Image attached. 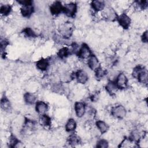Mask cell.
<instances>
[{
	"label": "cell",
	"mask_w": 148,
	"mask_h": 148,
	"mask_svg": "<svg viewBox=\"0 0 148 148\" xmlns=\"http://www.w3.org/2000/svg\"><path fill=\"white\" fill-rule=\"evenodd\" d=\"M132 75L136 78L138 81L143 84H147V71L144 67L141 66H136L132 72Z\"/></svg>",
	"instance_id": "6da1fadb"
},
{
	"label": "cell",
	"mask_w": 148,
	"mask_h": 148,
	"mask_svg": "<svg viewBox=\"0 0 148 148\" xmlns=\"http://www.w3.org/2000/svg\"><path fill=\"white\" fill-rule=\"evenodd\" d=\"M21 3L22 7L20 9L21 14L25 17H28L33 13L34 8L31 1H21L18 2Z\"/></svg>",
	"instance_id": "7a4b0ae2"
},
{
	"label": "cell",
	"mask_w": 148,
	"mask_h": 148,
	"mask_svg": "<svg viewBox=\"0 0 148 148\" xmlns=\"http://www.w3.org/2000/svg\"><path fill=\"white\" fill-rule=\"evenodd\" d=\"M111 113L113 116L117 119H123L127 113L125 108L121 105L114 106L111 110Z\"/></svg>",
	"instance_id": "3957f363"
},
{
	"label": "cell",
	"mask_w": 148,
	"mask_h": 148,
	"mask_svg": "<svg viewBox=\"0 0 148 148\" xmlns=\"http://www.w3.org/2000/svg\"><path fill=\"white\" fill-rule=\"evenodd\" d=\"M77 56L82 59H88L89 57L92 55L91 51L88 46L85 43L83 44L79 48L78 52L77 53Z\"/></svg>",
	"instance_id": "277c9868"
},
{
	"label": "cell",
	"mask_w": 148,
	"mask_h": 148,
	"mask_svg": "<svg viewBox=\"0 0 148 148\" xmlns=\"http://www.w3.org/2000/svg\"><path fill=\"white\" fill-rule=\"evenodd\" d=\"M77 11V5L75 3H69L64 5L63 12L68 17H73Z\"/></svg>",
	"instance_id": "5b68a950"
},
{
	"label": "cell",
	"mask_w": 148,
	"mask_h": 148,
	"mask_svg": "<svg viewBox=\"0 0 148 148\" xmlns=\"http://www.w3.org/2000/svg\"><path fill=\"white\" fill-rule=\"evenodd\" d=\"M117 21L120 25L124 29H127L129 28L131 24V19L130 17L125 13H122L117 17Z\"/></svg>",
	"instance_id": "8992f818"
},
{
	"label": "cell",
	"mask_w": 148,
	"mask_h": 148,
	"mask_svg": "<svg viewBox=\"0 0 148 148\" xmlns=\"http://www.w3.org/2000/svg\"><path fill=\"white\" fill-rule=\"evenodd\" d=\"M119 89H124L127 87L128 84V79L123 73H119L115 82Z\"/></svg>",
	"instance_id": "52a82bcc"
},
{
	"label": "cell",
	"mask_w": 148,
	"mask_h": 148,
	"mask_svg": "<svg viewBox=\"0 0 148 148\" xmlns=\"http://www.w3.org/2000/svg\"><path fill=\"white\" fill-rule=\"evenodd\" d=\"M64 6L62 5L61 2L60 1H56L53 3L50 6V11L51 14L57 16L63 12Z\"/></svg>",
	"instance_id": "ba28073f"
},
{
	"label": "cell",
	"mask_w": 148,
	"mask_h": 148,
	"mask_svg": "<svg viewBox=\"0 0 148 148\" xmlns=\"http://www.w3.org/2000/svg\"><path fill=\"white\" fill-rule=\"evenodd\" d=\"M75 111L77 117H83L86 112L85 104L82 102H76L75 103Z\"/></svg>",
	"instance_id": "9c48e42d"
},
{
	"label": "cell",
	"mask_w": 148,
	"mask_h": 148,
	"mask_svg": "<svg viewBox=\"0 0 148 148\" xmlns=\"http://www.w3.org/2000/svg\"><path fill=\"white\" fill-rule=\"evenodd\" d=\"M88 65L91 70L94 71L101 66L98 58L94 54H92L89 57L88 60Z\"/></svg>",
	"instance_id": "30bf717a"
},
{
	"label": "cell",
	"mask_w": 148,
	"mask_h": 148,
	"mask_svg": "<svg viewBox=\"0 0 148 148\" xmlns=\"http://www.w3.org/2000/svg\"><path fill=\"white\" fill-rule=\"evenodd\" d=\"M35 109L36 111L40 115L43 114H45L47 111L48 105L46 102L42 101H39L36 102Z\"/></svg>",
	"instance_id": "8fae6325"
},
{
	"label": "cell",
	"mask_w": 148,
	"mask_h": 148,
	"mask_svg": "<svg viewBox=\"0 0 148 148\" xmlns=\"http://www.w3.org/2000/svg\"><path fill=\"white\" fill-rule=\"evenodd\" d=\"M60 33L64 38H69L72 32V28L69 24H64L60 27Z\"/></svg>",
	"instance_id": "7c38bea8"
},
{
	"label": "cell",
	"mask_w": 148,
	"mask_h": 148,
	"mask_svg": "<svg viewBox=\"0 0 148 148\" xmlns=\"http://www.w3.org/2000/svg\"><path fill=\"white\" fill-rule=\"evenodd\" d=\"M76 78L77 81L81 84H85L88 79L87 73L83 70H79L76 73Z\"/></svg>",
	"instance_id": "4fadbf2b"
},
{
	"label": "cell",
	"mask_w": 148,
	"mask_h": 148,
	"mask_svg": "<svg viewBox=\"0 0 148 148\" xmlns=\"http://www.w3.org/2000/svg\"><path fill=\"white\" fill-rule=\"evenodd\" d=\"M105 89L106 91L112 95L115 94L119 90L116 83L113 81H110L106 84Z\"/></svg>",
	"instance_id": "5bb4252c"
},
{
	"label": "cell",
	"mask_w": 148,
	"mask_h": 148,
	"mask_svg": "<svg viewBox=\"0 0 148 148\" xmlns=\"http://www.w3.org/2000/svg\"><path fill=\"white\" fill-rule=\"evenodd\" d=\"M91 8L96 12H99L103 10L105 8V4L104 1H99V0H95L92 1L91 2Z\"/></svg>",
	"instance_id": "9a60e30c"
},
{
	"label": "cell",
	"mask_w": 148,
	"mask_h": 148,
	"mask_svg": "<svg viewBox=\"0 0 148 148\" xmlns=\"http://www.w3.org/2000/svg\"><path fill=\"white\" fill-rule=\"evenodd\" d=\"M49 65V61L45 58H42L38 60L36 63V68L42 71H46L48 68Z\"/></svg>",
	"instance_id": "2e32d148"
},
{
	"label": "cell",
	"mask_w": 148,
	"mask_h": 148,
	"mask_svg": "<svg viewBox=\"0 0 148 148\" xmlns=\"http://www.w3.org/2000/svg\"><path fill=\"white\" fill-rule=\"evenodd\" d=\"M40 124L43 127H48L51 124V118L47 114H41L39 119Z\"/></svg>",
	"instance_id": "e0dca14e"
},
{
	"label": "cell",
	"mask_w": 148,
	"mask_h": 148,
	"mask_svg": "<svg viewBox=\"0 0 148 148\" xmlns=\"http://www.w3.org/2000/svg\"><path fill=\"white\" fill-rule=\"evenodd\" d=\"M95 124H96L97 129L99 130V131L101 134L105 133L106 132H107V131L109 129L108 125L103 121L98 120V121H97Z\"/></svg>",
	"instance_id": "ac0fdd59"
},
{
	"label": "cell",
	"mask_w": 148,
	"mask_h": 148,
	"mask_svg": "<svg viewBox=\"0 0 148 148\" xmlns=\"http://www.w3.org/2000/svg\"><path fill=\"white\" fill-rule=\"evenodd\" d=\"M76 128V123L73 119H69L65 124V130L67 132L73 131Z\"/></svg>",
	"instance_id": "d6986e66"
},
{
	"label": "cell",
	"mask_w": 148,
	"mask_h": 148,
	"mask_svg": "<svg viewBox=\"0 0 148 148\" xmlns=\"http://www.w3.org/2000/svg\"><path fill=\"white\" fill-rule=\"evenodd\" d=\"M24 99L25 102L28 104H33L35 102L36 97L32 93L26 92L24 95Z\"/></svg>",
	"instance_id": "ffe728a7"
},
{
	"label": "cell",
	"mask_w": 148,
	"mask_h": 148,
	"mask_svg": "<svg viewBox=\"0 0 148 148\" xmlns=\"http://www.w3.org/2000/svg\"><path fill=\"white\" fill-rule=\"evenodd\" d=\"M68 143L72 146H75L80 143L79 137L75 134H72L68 138Z\"/></svg>",
	"instance_id": "44dd1931"
},
{
	"label": "cell",
	"mask_w": 148,
	"mask_h": 148,
	"mask_svg": "<svg viewBox=\"0 0 148 148\" xmlns=\"http://www.w3.org/2000/svg\"><path fill=\"white\" fill-rule=\"evenodd\" d=\"M70 54H71V52L70 51V49L68 47H62L61 48L58 52V56L61 58H64L68 57Z\"/></svg>",
	"instance_id": "7402d4cb"
},
{
	"label": "cell",
	"mask_w": 148,
	"mask_h": 148,
	"mask_svg": "<svg viewBox=\"0 0 148 148\" xmlns=\"http://www.w3.org/2000/svg\"><path fill=\"white\" fill-rule=\"evenodd\" d=\"M11 10H12V8L10 5L8 4L1 5L0 8V13L2 16H4L8 15L10 13Z\"/></svg>",
	"instance_id": "603a6c76"
},
{
	"label": "cell",
	"mask_w": 148,
	"mask_h": 148,
	"mask_svg": "<svg viewBox=\"0 0 148 148\" xmlns=\"http://www.w3.org/2000/svg\"><path fill=\"white\" fill-rule=\"evenodd\" d=\"M1 108L4 110H9L10 109V101L6 97H3L1 98Z\"/></svg>",
	"instance_id": "cb8c5ba5"
},
{
	"label": "cell",
	"mask_w": 148,
	"mask_h": 148,
	"mask_svg": "<svg viewBox=\"0 0 148 148\" xmlns=\"http://www.w3.org/2000/svg\"><path fill=\"white\" fill-rule=\"evenodd\" d=\"M23 32L25 36L28 38H35L36 35L34 30L30 27H27L23 30Z\"/></svg>",
	"instance_id": "d4e9b609"
},
{
	"label": "cell",
	"mask_w": 148,
	"mask_h": 148,
	"mask_svg": "<svg viewBox=\"0 0 148 148\" xmlns=\"http://www.w3.org/2000/svg\"><path fill=\"white\" fill-rule=\"evenodd\" d=\"M95 72L96 77L98 79H101L106 74V70L103 69L102 67L100 66L95 71Z\"/></svg>",
	"instance_id": "484cf974"
},
{
	"label": "cell",
	"mask_w": 148,
	"mask_h": 148,
	"mask_svg": "<svg viewBox=\"0 0 148 148\" xmlns=\"http://www.w3.org/2000/svg\"><path fill=\"white\" fill-rule=\"evenodd\" d=\"M19 140L13 135H11L9 139V145L11 147H15Z\"/></svg>",
	"instance_id": "4316f807"
},
{
	"label": "cell",
	"mask_w": 148,
	"mask_h": 148,
	"mask_svg": "<svg viewBox=\"0 0 148 148\" xmlns=\"http://www.w3.org/2000/svg\"><path fill=\"white\" fill-rule=\"evenodd\" d=\"M97 147L99 148H106L108 147V142L105 139H101L97 142Z\"/></svg>",
	"instance_id": "83f0119b"
},
{
	"label": "cell",
	"mask_w": 148,
	"mask_h": 148,
	"mask_svg": "<svg viewBox=\"0 0 148 148\" xmlns=\"http://www.w3.org/2000/svg\"><path fill=\"white\" fill-rule=\"evenodd\" d=\"M132 141L129 138V139H125L122 142L121 145H120V147H130L131 146V145L132 144Z\"/></svg>",
	"instance_id": "f1b7e54d"
},
{
	"label": "cell",
	"mask_w": 148,
	"mask_h": 148,
	"mask_svg": "<svg viewBox=\"0 0 148 148\" xmlns=\"http://www.w3.org/2000/svg\"><path fill=\"white\" fill-rule=\"evenodd\" d=\"M142 40L143 42L147 43L148 40V38H147V31H146L145 32H143L142 36Z\"/></svg>",
	"instance_id": "f546056e"
}]
</instances>
